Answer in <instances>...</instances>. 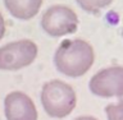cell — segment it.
<instances>
[{"label": "cell", "instance_id": "9c48e42d", "mask_svg": "<svg viewBox=\"0 0 123 120\" xmlns=\"http://www.w3.org/2000/svg\"><path fill=\"white\" fill-rule=\"evenodd\" d=\"M105 114L108 120H123V101L117 103H110L105 107Z\"/></svg>", "mask_w": 123, "mask_h": 120}, {"label": "cell", "instance_id": "8fae6325", "mask_svg": "<svg viewBox=\"0 0 123 120\" xmlns=\"http://www.w3.org/2000/svg\"><path fill=\"white\" fill-rule=\"evenodd\" d=\"M74 120H99L96 119L94 116H88V115H86V116H80V118H76Z\"/></svg>", "mask_w": 123, "mask_h": 120}, {"label": "cell", "instance_id": "4fadbf2b", "mask_svg": "<svg viewBox=\"0 0 123 120\" xmlns=\"http://www.w3.org/2000/svg\"><path fill=\"white\" fill-rule=\"evenodd\" d=\"M122 36H123V29H122Z\"/></svg>", "mask_w": 123, "mask_h": 120}, {"label": "cell", "instance_id": "8992f818", "mask_svg": "<svg viewBox=\"0 0 123 120\" xmlns=\"http://www.w3.org/2000/svg\"><path fill=\"white\" fill-rule=\"evenodd\" d=\"M6 120H37V109L30 96L21 91H13L4 100Z\"/></svg>", "mask_w": 123, "mask_h": 120}, {"label": "cell", "instance_id": "ba28073f", "mask_svg": "<svg viewBox=\"0 0 123 120\" xmlns=\"http://www.w3.org/2000/svg\"><path fill=\"white\" fill-rule=\"evenodd\" d=\"M81 9L87 13L96 14L104 8H108L113 3V0H76Z\"/></svg>", "mask_w": 123, "mask_h": 120}, {"label": "cell", "instance_id": "277c9868", "mask_svg": "<svg viewBox=\"0 0 123 120\" xmlns=\"http://www.w3.org/2000/svg\"><path fill=\"white\" fill-rule=\"evenodd\" d=\"M37 45L31 40H18L0 47V70L14 72L26 68L35 61Z\"/></svg>", "mask_w": 123, "mask_h": 120}, {"label": "cell", "instance_id": "52a82bcc", "mask_svg": "<svg viewBox=\"0 0 123 120\" xmlns=\"http://www.w3.org/2000/svg\"><path fill=\"white\" fill-rule=\"evenodd\" d=\"M12 17L19 21H28L36 17L44 0H3Z\"/></svg>", "mask_w": 123, "mask_h": 120}, {"label": "cell", "instance_id": "3957f363", "mask_svg": "<svg viewBox=\"0 0 123 120\" xmlns=\"http://www.w3.org/2000/svg\"><path fill=\"white\" fill-rule=\"evenodd\" d=\"M41 28L51 37H62L74 33L78 27V15L67 5H51L41 17Z\"/></svg>", "mask_w": 123, "mask_h": 120}, {"label": "cell", "instance_id": "6da1fadb", "mask_svg": "<svg viewBox=\"0 0 123 120\" xmlns=\"http://www.w3.org/2000/svg\"><path fill=\"white\" fill-rule=\"evenodd\" d=\"M94 47L82 38L63 41L54 54V64L58 72L71 78L86 74L94 65Z\"/></svg>", "mask_w": 123, "mask_h": 120}, {"label": "cell", "instance_id": "5b68a950", "mask_svg": "<svg viewBox=\"0 0 123 120\" xmlns=\"http://www.w3.org/2000/svg\"><path fill=\"white\" fill-rule=\"evenodd\" d=\"M91 93L99 97H122L123 96V67L114 65L99 70L88 82Z\"/></svg>", "mask_w": 123, "mask_h": 120}, {"label": "cell", "instance_id": "7a4b0ae2", "mask_svg": "<svg viewBox=\"0 0 123 120\" xmlns=\"http://www.w3.org/2000/svg\"><path fill=\"white\" fill-rule=\"evenodd\" d=\"M41 105L50 118L62 119L74 110L77 96L72 86L60 79L46 82L41 90Z\"/></svg>", "mask_w": 123, "mask_h": 120}, {"label": "cell", "instance_id": "30bf717a", "mask_svg": "<svg viewBox=\"0 0 123 120\" xmlns=\"http://www.w3.org/2000/svg\"><path fill=\"white\" fill-rule=\"evenodd\" d=\"M4 33H5V21L3 18V14L0 13V40L4 37Z\"/></svg>", "mask_w": 123, "mask_h": 120}, {"label": "cell", "instance_id": "7c38bea8", "mask_svg": "<svg viewBox=\"0 0 123 120\" xmlns=\"http://www.w3.org/2000/svg\"><path fill=\"white\" fill-rule=\"evenodd\" d=\"M118 100H119V101H123V96H122V97H119Z\"/></svg>", "mask_w": 123, "mask_h": 120}]
</instances>
